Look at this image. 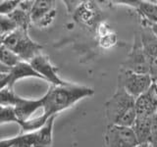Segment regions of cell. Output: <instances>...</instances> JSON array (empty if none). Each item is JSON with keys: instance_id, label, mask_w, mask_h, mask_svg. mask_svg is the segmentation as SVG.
<instances>
[{"instance_id": "obj_1", "label": "cell", "mask_w": 157, "mask_h": 147, "mask_svg": "<svg viewBox=\"0 0 157 147\" xmlns=\"http://www.w3.org/2000/svg\"><path fill=\"white\" fill-rule=\"evenodd\" d=\"M94 94V90L85 85L67 82L65 85H51L41 97L44 116L48 120L60 112L75 105L86 97Z\"/></svg>"}, {"instance_id": "obj_2", "label": "cell", "mask_w": 157, "mask_h": 147, "mask_svg": "<svg viewBox=\"0 0 157 147\" xmlns=\"http://www.w3.org/2000/svg\"><path fill=\"white\" fill-rule=\"evenodd\" d=\"M105 115L108 126H134L136 119V99L123 88L118 87L105 103Z\"/></svg>"}, {"instance_id": "obj_3", "label": "cell", "mask_w": 157, "mask_h": 147, "mask_svg": "<svg viewBox=\"0 0 157 147\" xmlns=\"http://www.w3.org/2000/svg\"><path fill=\"white\" fill-rule=\"evenodd\" d=\"M56 116L51 117L42 127L37 130L1 140V147H50L52 145L53 126Z\"/></svg>"}, {"instance_id": "obj_4", "label": "cell", "mask_w": 157, "mask_h": 147, "mask_svg": "<svg viewBox=\"0 0 157 147\" xmlns=\"http://www.w3.org/2000/svg\"><path fill=\"white\" fill-rule=\"evenodd\" d=\"M1 44L22 59L25 62H31L41 53L42 46L33 41L29 34V31L18 28L14 32L1 38Z\"/></svg>"}, {"instance_id": "obj_5", "label": "cell", "mask_w": 157, "mask_h": 147, "mask_svg": "<svg viewBox=\"0 0 157 147\" xmlns=\"http://www.w3.org/2000/svg\"><path fill=\"white\" fill-rule=\"evenodd\" d=\"M152 78L149 75L137 74L121 69L118 76V87L123 88L135 99L148 91L152 85Z\"/></svg>"}, {"instance_id": "obj_6", "label": "cell", "mask_w": 157, "mask_h": 147, "mask_svg": "<svg viewBox=\"0 0 157 147\" xmlns=\"http://www.w3.org/2000/svg\"><path fill=\"white\" fill-rule=\"evenodd\" d=\"M121 69L137 74L149 75L148 59L144 52L140 32L136 33L132 49L128 54L125 62L122 64Z\"/></svg>"}, {"instance_id": "obj_7", "label": "cell", "mask_w": 157, "mask_h": 147, "mask_svg": "<svg viewBox=\"0 0 157 147\" xmlns=\"http://www.w3.org/2000/svg\"><path fill=\"white\" fill-rule=\"evenodd\" d=\"M105 147H137L140 142L132 127L108 126L105 132Z\"/></svg>"}, {"instance_id": "obj_8", "label": "cell", "mask_w": 157, "mask_h": 147, "mask_svg": "<svg viewBox=\"0 0 157 147\" xmlns=\"http://www.w3.org/2000/svg\"><path fill=\"white\" fill-rule=\"evenodd\" d=\"M27 77H36L43 80V77L36 72L29 62L22 61L17 66L10 69L9 72L5 74H0V83L1 89L3 88H10L14 89V85L18 81ZM44 81V80H43Z\"/></svg>"}, {"instance_id": "obj_9", "label": "cell", "mask_w": 157, "mask_h": 147, "mask_svg": "<svg viewBox=\"0 0 157 147\" xmlns=\"http://www.w3.org/2000/svg\"><path fill=\"white\" fill-rule=\"evenodd\" d=\"M144 52L148 59L149 76L153 81H157V37L149 26H142L140 32Z\"/></svg>"}, {"instance_id": "obj_10", "label": "cell", "mask_w": 157, "mask_h": 147, "mask_svg": "<svg viewBox=\"0 0 157 147\" xmlns=\"http://www.w3.org/2000/svg\"><path fill=\"white\" fill-rule=\"evenodd\" d=\"M56 16L55 2L50 0L34 1L31 11L32 24L38 28H46L50 26Z\"/></svg>"}, {"instance_id": "obj_11", "label": "cell", "mask_w": 157, "mask_h": 147, "mask_svg": "<svg viewBox=\"0 0 157 147\" xmlns=\"http://www.w3.org/2000/svg\"><path fill=\"white\" fill-rule=\"evenodd\" d=\"M29 64L36 70V72L43 77V80L49 81L51 83V85H65L68 82L63 81L58 76L57 68L52 65L48 56L44 55L42 53H39L38 55H36L29 62Z\"/></svg>"}, {"instance_id": "obj_12", "label": "cell", "mask_w": 157, "mask_h": 147, "mask_svg": "<svg viewBox=\"0 0 157 147\" xmlns=\"http://www.w3.org/2000/svg\"><path fill=\"white\" fill-rule=\"evenodd\" d=\"M100 10L97 5L91 1H82L74 13L76 21L85 24L88 28H92L99 22Z\"/></svg>"}, {"instance_id": "obj_13", "label": "cell", "mask_w": 157, "mask_h": 147, "mask_svg": "<svg viewBox=\"0 0 157 147\" xmlns=\"http://www.w3.org/2000/svg\"><path fill=\"white\" fill-rule=\"evenodd\" d=\"M153 117L136 116V122L132 127L137 137V140H139L140 144L149 143L151 138V134H152Z\"/></svg>"}, {"instance_id": "obj_14", "label": "cell", "mask_w": 157, "mask_h": 147, "mask_svg": "<svg viewBox=\"0 0 157 147\" xmlns=\"http://www.w3.org/2000/svg\"><path fill=\"white\" fill-rule=\"evenodd\" d=\"M136 10L142 18V26L157 24V3L154 1H140Z\"/></svg>"}, {"instance_id": "obj_15", "label": "cell", "mask_w": 157, "mask_h": 147, "mask_svg": "<svg viewBox=\"0 0 157 147\" xmlns=\"http://www.w3.org/2000/svg\"><path fill=\"white\" fill-rule=\"evenodd\" d=\"M136 116L153 117L157 114V104L147 93H144L136 99Z\"/></svg>"}, {"instance_id": "obj_16", "label": "cell", "mask_w": 157, "mask_h": 147, "mask_svg": "<svg viewBox=\"0 0 157 147\" xmlns=\"http://www.w3.org/2000/svg\"><path fill=\"white\" fill-rule=\"evenodd\" d=\"M10 19L16 24L18 28L25 29V31H29V27L32 24V20H31V13L24 11V10L20 9L19 7L15 10V11L8 15Z\"/></svg>"}, {"instance_id": "obj_17", "label": "cell", "mask_w": 157, "mask_h": 147, "mask_svg": "<svg viewBox=\"0 0 157 147\" xmlns=\"http://www.w3.org/2000/svg\"><path fill=\"white\" fill-rule=\"evenodd\" d=\"M0 61H1V66L12 69L23 60L17 54H15L13 51L1 44V46H0Z\"/></svg>"}, {"instance_id": "obj_18", "label": "cell", "mask_w": 157, "mask_h": 147, "mask_svg": "<svg viewBox=\"0 0 157 147\" xmlns=\"http://www.w3.org/2000/svg\"><path fill=\"white\" fill-rule=\"evenodd\" d=\"M22 97L17 95L14 89L10 88H3L0 92V103L1 106L5 107H16L19 102L21 101Z\"/></svg>"}, {"instance_id": "obj_19", "label": "cell", "mask_w": 157, "mask_h": 147, "mask_svg": "<svg viewBox=\"0 0 157 147\" xmlns=\"http://www.w3.org/2000/svg\"><path fill=\"white\" fill-rule=\"evenodd\" d=\"M16 29H18V27L16 26V24L10 19L9 16L0 15V32H1V38L14 32Z\"/></svg>"}, {"instance_id": "obj_20", "label": "cell", "mask_w": 157, "mask_h": 147, "mask_svg": "<svg viewBox=\"0 0 157 147\" xmlns=\"http://www.w3.org/2000/svg\"><path fill=\"white\" fill-rule=\"evenodd\" d=\"M17 122H18V118L14 107L1 106V111H0V124L3 125L5 123H16L17 124Z\"/></svg>"}, {"instance_id": "obj_21", "label": "cell", "mask_w": 157, "mask_h": 147, "mask_svg": "<svg viewBox=\"0 0 157 147\" xmlns=\"http://www.w3.org/2000/svg\"><path fill=\"white\" fill-rule=\"evenodd\" d=\"M21 1H1L0 3V14L4 15V16H8V15L12 14L15 10H16Z\"/></svg>"}, {"instance_id": "obj_22", "label": "cell", "mask_w": 157, "mask_h": 147, "mask_svg": "<svg viewBox=\"0 0 157 147\" xmlns=\"http://www.w3.org/2000/svg\"><path fill=\"white\" fill-rule=\"evenodd\" d=\"M116 41H117V37L115 36V33H111V32L99 36L100 46L105 49L111 48L112 46H114L116 44Z\"/></svg>"}, {"instance_id": "obj_23", "label": "cell", "mask_w": 157, "mask_h": 147, "mask_svg": "<svg viewBox=\"0 0 157 147\" xmlns=\"http://www.w3.org/2000/svg\"><path fill=\"white\" fill-rule=\"evenodd\" d=\"M151 147H157V114L153 117V122H152V134L151 138L149 141Z\"/></svg>"}, {"instance_id": "obj_24", "label": "cell", "mask_w": 157, "mask_h": 147, "mask_svg": "<svg viewBox=\"0 0 157 147\" xmlns=\"http://www.w3.org/2000/svg\"><path fill=\"white\" fill-rule=\"evenodd\" d=\"M150 28H151V31L153 32V33L155 34V36L157 37V24H151V26H149Z\"/></svg>"}, {"instance_id": "obj_25", "label": "cell", "mask_w": 157, "mask_h": 147, "mask_svg": "<svg viewBox=\"0 0 157 147\" xmlns=\"http://www.w3.org/2000/svg\"><path fill=\"white\" fill-rule=\"evenodd\" d=\"M137 147H151V145L149 143H145V144H140Z\"/></svg>"}]
</instances>
